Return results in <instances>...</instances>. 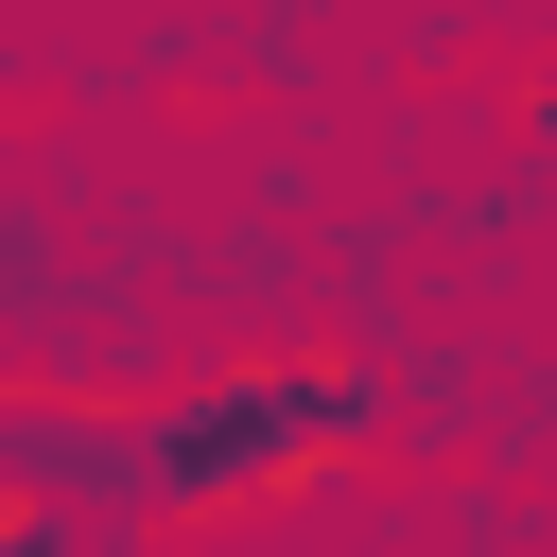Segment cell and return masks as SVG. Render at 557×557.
<instances>
[{"label":"cell","instance_id":"obj_1","mask_svg":"<svg viewBox=\"0 0 557 557\" xmlns=\"http://www.w3.org/2000/svg\"><path fill=\"white\" fill-rule=\"evenodd\" d=\"M366 435H383L366 348H244V366H209V383H174L139 418H70V400L0 418V470L87 505V522H261L278 487L348 470Z\"/></svg>","mask_w":557,"mask_h":557},{"label":"cell","instance_id":"obj_2","mask_svg":"<svg viewBox=\"0 0 557 557\" xmlns=\"http://www.w3.org/2000/svg\"><path fill=\"white\" fill-rule=\"evenodd\" d=\"M0 557H104V522L52 505V487H17V505H0Z\"/></svg>","mask_w":557,"mask_h":557}]
</instances>
